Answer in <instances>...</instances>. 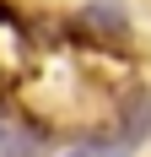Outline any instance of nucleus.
<instances>
[{
  "label": "nucleus",
  "instance_id": "f257e3e1",
  "mask_svg": "<svg viewBox=\"0 0 151 157\" xmlns=\"http://www.w3.org/2000/svg\"><path fill=\"white\" fill-rule=\"evenodd\" d=\"M76 33L108 38V44H130V11H124V0H92V6H81Z\"/></svg>",
  "mask_w": 151,
  "mask_h": 157
},
{
  "label": "nucleus",
  "instance_id": "f03ea898",
  "mask_svg": "<svg viewBox=\"0 0 151 157\" xmlns=\"http://www.w3.org/2000/svg\"><path fill=\"white\" fill-rule=\"evenodd\" d=\"M119 141H124V146L151 141V92L124 98V114H119Z\"/></svg>",
  "mask_w": 151,
  "mask_h": 157
},
{
  "label": "nucleus",
  "instance_id": "7ed1b4c3",
  "mask_svg": "<svg viewBox=\"0 0 151 157\" xmlns=\"http://www.w3.org/2000/svg\"><path fill=\"white\" fill-rule=\"evenodd\" d=\"M0 157H38V130L22 119H0Z\"/></svg>",
  "mask_w": 151,
  "mask_h": 157
},
{
  "label": "nucleus",
  "instance_id": "20e7f679",
  "mask_svg": "<svg viewBox=\"0 0 151 157\" xmlns=\"http://www.w3.org/2000/svg\"><path fill=\"white\" fill-rule=\"evenodd\" d=\"M60 157H135V146H124V141H81V146H70Z\"/></svg>",
  "mask_w": 151,
  "mask_h": 157
}]
</instances>
